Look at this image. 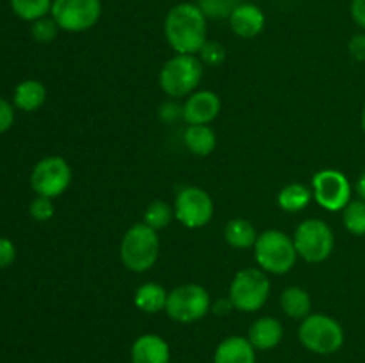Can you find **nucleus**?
I'll return each mask as SVG.
<instances>
[{"mask_svg": "<svg viewBox=\"0 0 365 363\" xmlns=\"http://www.w3.org/2000/svg\"><path fill=\"white\" fill-rule=\"evenodd\" d=\"M228 23L235 36L242 39H252L264 31L266 16H264L262 9L253 4H237L228 16Z\"/></svg>", "mask_w": 365, "mask_h": 363, "instance_id": "14", "label": "nucleus"}, {"mask_svg": "<svg viewBox=\"0 0 365 363\" xmlns=\"http://www.w3.org/2000/svg\"><path fill=\"white\" fill-rule=\"evenodd\" d=\"M164 36L177 53L196 56L207 39V16L198 4L184 2L171 7L164 20Z\"/></svg>", "mask_w": 365, "mask_h": 363, "instance_id": "1", "label": "nucleus"}, {"mask_svg": "<svg viewBox=\"0 0 365 363\" xmlns=\"http://www.w3.org/2000/svg\"><path fill=\"white\" fill-rule=\"evenodd\" d=\"M314 194L312 189L307 187V185L298 184V182H292V184L285 185L280 192H278V206H280L284 212L294 214L302 212L303 209L310 205Z\"/></svg>", "mask_w": 365, "mask_h": 363, "instance_id": "22", "label": "nucleus"}, {"mask_svg": "<svg viewBox=\"0 0 365 363\" xmlns=\"http://www.w3.org/2000/svg\"><path fill=\"white\" fill-rule=\"evenodd\" d=\"M271 294V281L260 267L239 270L228 288V301L232 308L252 313L262 308Z\"/></svg>", "mask_w": 365, "mask_h": 363, "instance_id": "5", "label": "nucleus"}, {"mask_svg": "<svg viewBox=\"0 0 365 363\" xmlns=\"http://www.w3.org/2000/svg\"><path fill=\"white\" fill-rule=\"evenodd\" d=\"M168 294L170 292H166L163 285L148 281V283H143L135 288L134 305L145 313H159L166 310Z\"/></svg>", "mask_w": 365, "mask_h": 363, "instance_id": "19", "label": "nucleus"}, {"mask_svg": "<svg viewBox=\"0 0 365 363\" xmlns=\"http://www.w3.org/2000/svg\"><path fill=\"white\" fill-rule=\"evenodd\" d=\"M182 112V120L187 125H209L220 116L221 100L214 91H195L185 98Z\"/></svg>", "mask_w": 365, "mask_h": 363, "instance_id": "13", "label": "nucleus"}, {"mask_svg": "<svg viewBox=\"0 0 365 363\" xmlns=\"http://www.w3.org/2000/svg\"><path fill=\"white\" fill-rule=\"evenodd\" d=\"M342 223L353 235H365V201L351 199L342 210Z\"/></svg>", "mask_w": 365, "mask_h": 363, "instance_id": "26", "label": "nucleus"}, {"mask_svg": "<svg viewBox=\"0 0 365 363\" xmlns=\"http://www.w3.org/2000/svg\"><path fill=\"white\" fill-rule=\"evenodd\" d=\"M299 340L316 354L337 352L344 344V330L334 317L324 313H310L299 324Z\"/></svg>", "mask_w": 365, "mask_h": 363, "instance_id": "6", "label": "nucleus"}, {"mask_svg": "<svg viewBox=\"0 0 365 363\" xmlns=\"http://www.w3.org/2000/svg\"><path fill=\"white\" fill-rule=\"evenodd\" d=\"M16 258V248L9 238L0 237V269H6Z\"/></svg>", "mask_w": 365, "mask_h": 363, "instance_id": "31", "label": "nucleus"}, {"mask_svg": "<svg viewBox=\"0 0 365 363\" xmlns=\"http://www.w3.org/2000/svg\"><path fill=\"white\" fill-rule=\"evenodd\" d=\"M175 217V210L170 203L163 201V199H155V201L150 203L145 210V216H143V223L148 224L150 228H153L155 231L164 230L168 224L171 223V219Z\"/></svg>", "mask_w": 365, "mask_h": 363, "instance_id": "24", "label": "nucleus"}, {"mask_svg": "<svg viewBox=\"0 0 365 363\" xmlns=\"http://www.w3.org/2000/svg\"><path fill=\"white\" fill-rule=\"evenodd\" d=\"M356 192H359L360 199H364V201H365V171L362 174H360L359 182H356Z\"/></svg>", "mask_w": 365, "mask_h": 363, "instance_id": "36", "label": "nucleus"}, {"mask_svg": "<svg viewBox=\"0 0 365 363\" xmlns=\"http://www.w3.org/2000/svg\"><path fill=\"white\" fill-rule=\"evenodd\" d=\"M57 32H59V25L53 18H39L32 25V36L39 43H52L57 38Z\"/></svg>", "mask_w": 365, "mask_h": 363, "instance_id": "29", "label": "nucleus"}, {"mask_svg": "<svg viewBox=\"0 0 365 363\" xmlns=\"http://www.w3.org/2000/svg\"><path fill=\"white\" fill-rule=\"evenodd\" d=\"M284 338V326L274 317H260L252 324L248 333V340L252 345L260 351L277 347Z\"/></svg>", "mask_w": 365, "mask_h": 363, "instance_id": "16", "label": "nucleus"}, {"mask_svg": "<svg viewBox=\"0 0 365 363\" xmlns=\"http://www.w3.org/2000/svg\"><path fill=\"white\" fill-rule=\"evenodd\" d=\"M362 128L365 130V103H364V109H362Z\"/></svg>", "mask_w": 365, "mask_h": 363, "instance_id": "37", "label": "nucleus"}, {"mask_svg": "<svg viewBox=\"0 0 365 363\" xmlns=\"http://www.w3.org/2000/svg\"><path fill=\"white\" fill-rule=\"evenodd\" d=\"M52 2L53 0H11V7L21 20L36 21L52 11Z\"/></svg>", "mask_w": 365, "mask_h": 363, "instance_id": "25", "label": "nucleus"}, {"mask_svg": "<svg viewBox=\"0 0 365 363\" xmlns=\"http://www.w3.org/2000/svg\"><path fill=\"white\" fill-rule=\"evenodd\" d=\"M312 194L324 210L341 212L351 201V184L341 171L321 169L312 177Z\"/></svg>", "mask_w": 365, "mask_h": 363, "instance_id": "10", "label": "nucleus"}, {"mask_svg": "<svg viewBox=\"0 0 365 363\" xmlns=\"http://www.w3.org/2000/svg\"><path fill=\"white\" fill-rule=\"evenodd\" d=\"M280 306L291 319H305L312 313V298L302 287H287L280 295Z\"/></svg>", "mask_w": 365, "mask_h": 363, "instance_id": "20", "label": "nucleus"}, {"mask_svg": "<svg viewBox=\"0 0 365 363\" xmlns=\"http://www.w3.org/2000/svg\"><path fill=\"white\" fill-rule=\"evenodd\" d=\"M159 116L166 123H175V121L184 116V112H182V105H177L175 102H166L160 105Z\"/></svg>", "mask_w": 365, "mask_h": 363, "instance_id": "32", "label": "nucleus"}, {"mask_svg": "<svg viewBox=\"0 0 365 363\" xmlns=\"http://www.w3.org/2000/svg\"><path fill=\"white\" fill-rule=\"evenodd\" d=\"M210 306H212V299L205 287L198 283H185L168 294L164 312L177 322L191 324L203 319L210 312Z\"/></svg>", "mask_w": 365, "mask_h": 363, "instance_id": "8", "label": "nucleus"}, {"mask_svg": "<svg viewBox=\"0 0 365 363\" xmlns=\"http://www.w3.org/2000/svg\"><path fill=\"white\" fill-rule=\"evenodd\" d=\"M198 57L203 64H207V66L217 68L225 63V59H227V48L217 41H207L205 45H203V48L200 50Z\"/></svg>", "mask_w": 365, "mask_h": 363, "instance_id": "28", "label": "nucleus"}, {"mask_svg": "<svg viewBox=\"0 0 365 363\" xmlns=\"http://www.w3.org/2000/svg\"><path fill=\"white\" fill-rule=\"evenodd\" d=\"M13 121H14L13 107H11V103H7L6 100L0 98V134L9 130Z\"/></svg>", "mask_w": 365, "mask_h": 363, "instance_id": "33", "label": "nucleus"}, {"mask_svg": "<svg viewBox=\"0 0 365 363\" xmlns=\"http://www.w3.org/2000/svg\"><path fill=\"white\" fill-rule=\"evenodd\" d=\"M349 53H351L353 59L356 60H365V34H355L349 39L348 45Z\"/></svg>", "mask_w": 365, "mask_h": 363, "instance_id": "34", "label": "nucleus"}, {"mask_svg": "<svg viewBox=\"0 0 365 363\" xmlns=\"http://www.w3.org/2000/svg\"><path fill=\"white\" fill-rule=\"evenodd\" d=\"M175 217L185 228H203L214 216L212 196L202 187H184L175 198Z\"/></svg>", "mask_w": 365, "mask_h": 363, "instance_id": "12", "label": "nucleus"}, {"mask_svg": "<svg viewBox=\"0 0 365 363\" xmlns=\"http://www.w3.org/2000/svg\"><path fill=\"white\" fill-rule=\"evenodd\" d=\"M255 347L248 338L234 335L217 345L214 363H255Z\"/></svg>", "mask_w": 365, "mask_h": 363, "instance_id": "17", "label": "nucleus"}, {"mask_svg": "<svg viewBox=\"0 0 365 363\" xmlns=\"http://www.w3.org/2000/svg\"><path fill=\"white\" fill-rule=\"evenodd\" d=\"M132 363H170V345L159 335H141L132 345Z\"/></svg>", "mask_w": 365, "mask_h": 363, "instance_id": "15", "label": "nucleus"}, {"mask_svg": "<svg viewBox=\"0 0 365 363\" xmlns=\"http://www.w3.org/2000/svg\"><path fill=\"white\" fill-rule=\"evenodd\" d=\"M160 242L153 228L145 223H135L125 231L120 244L121 263L132 273H146L159 260Z\"/></svg>", "mask_w": 365, "mask_h": 363, "instance_id": "2", "label": "nucleus"}, {"mask_svg": "<svg viewBox=\"0 0 365 363\" xmlns=\"http://www.w3.org/2000/svg\"><path fill=\"white\" fill-rule=\"evenodd\" d=\"M294 246L299 258L309 263H321L330 258L335 248V235L323 219L310 217L298 224L294 231Z\"/></svg>", "mask_w": 365, "mask_h": 363, "instance_id": "7", "label": "nucleus"}, {"mask_svg": "<svg viewBox=\"0 0 365 363\" xmlns=\"http://www.w3.org/2000/svg\"><path fill=\"white\" fill-rule=\"evenodd\" d=\"M225 238H227V242L232 248L248 249L255 246L259 233H257L252 221L235 217V219L228 221L227 228H225Z\"/></svg>", "mask_w": 365, "mask_h": 363, "instance_id": "23", "label": "nucleus"}, {"mask_svg": "<svg viewBox=\"0 0 365 363\" xmlns=\"http://www.w3.org/2000/svg\"><path fill=\"white\" fill-rule=\"evenodd\" d=\"M235 0H200L198 7L205 16L210 18H227L235 9Z\"/></svg>", "mask_w": 365, "mask_h": 363, "instance_id": "27", "label": "nucleus"}, {"mask_svg": "<svg viewBox=\"0 0 365 363\" xmlns=\"http://www.w3.org/2000/svg\"><path fill=\"white\" fill-rule=\"evenodd\" d=\"M351 18L362 31H365V0H353Z\"/></svg>", "mask_w": 365, "mask_h": 363, "instance_id": "35", "label": "nucleus"}, {"mask_svg": "<svg viewBox=\"0 0 365 363\" xmlns=\"http://www.w3.org/2000/svg\"><path fill=\"white\" fill-rule=\"evenodd\" d=\"M29 212H31V216L34 217L36 221H48L53 217V212H56V209H53V203H52V198H45V196H38V198L32 199L31 206H29Z\"/></svg>", "mask_w": 365, "mask_h": 363, "instance_id": "30", "label": "nucleus"}, {"mask_svg": "<svg viewBox=\"0 0 365 363\" xmlns=\"http://www.w3.org/2000/svg\"><path fill=\"white\" fill-rule=\"evenodd\" d=\"M71 184V167L63 157H45L34 166L31 174V185L38 196L57 198Z\"/></svg>", "mask_w": 365, "mask_h": 363, "instance_id": "11", "label": "nucleus"}, {"mask_svg": "<svg viewBox=\"0 0 365 363\" xmlns=\"http://www.w3.org/2000/svg\"><path fill=\"white\" fill-rule=\"evenodd\" d=\"M184 144L192 155L207 157L216 149V132L209 125H189L184 132Z\"/></svg>", "mask_w": 365, "mask_h": 363, "instance_id": "18", "label": "nucleus"}, {"mask_svg": "<svg viewBox=\"0 0 365 363\" xmlns=\"http://www.w3.org/2000/svg\"><path fill=\"white\" fill-rule=\"evenodd\" d=\"M257 265L269 274H287L298 260L294 238L280 230H266L259 235L255 246Z\"/></svg>", "mask_w": 365, "mask_h": 363, "instance_id": "4", "label": "nucleus"}, {"mask_svg": "<svg viewBox=\"0 0 365 363\" xmlns=\"http://www.w3.org/2000/svg\"><path fill=\"white\" fill-rule=\"evenodd\" d=\"M52 18L66 32H84L102 16V0H53Z\"/></svg>", "mask_w": 365, "mask_h": 363, "instance_id": "9", "label": "nucleus"}, {"mask_svg": "<svg viewBox=\"0 0 365 363\" xmlns=\"http://www.w3.org/2000/svg\"><path fill=\"white\" fill-rule=\"evenodd\" d=\"M46 89L39 80H24L14 89V105L25 112L38 110L45 103Z\"/></svg>", "mask_w": 365, "mask_h": 363, "instance_id": "21", "label": "nucleus"}, {"mask_svg": "<svg viewBox=\"0 0 365 363\" xmlns=\"http://www.w3.org/2000/svg\"><path fill=\"white\" fill-rule=\"evenodd\" d=\"M203 77V63L198 56L175 53L160 68L159 82L170 98L178 100L198 91Z\"/></svg>", "mask_w": 365, "mask_h": 363, "instance_id": "3", "label": "nucleus"}]
</instances>
